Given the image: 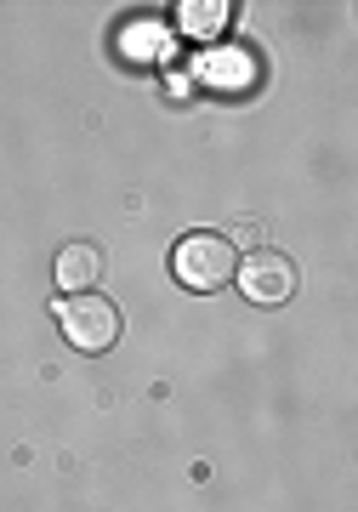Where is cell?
<instances>
[{
    "mask_svg": "<svg viewBox=\"0 0 358 512\" xmlns=\"http://www.w3.org/2000/svg\"><path fill=\"white\" fill-rule=\"evenodd\" d=\"M233 268H239V256H233V239L222 234H188L171 251V274L188 291H222L233 279Z\"/></svg>",
    "mask_w": 358,
    "mask_h": 512,
    "instance_id": "cell-1",
    "label": "cell"
},
{
    "mask_svg": "<svg viewBox=\"0 0 358 512\" xmlns=\"http://www.w3.org/2000/svg\"><path fill=\"white\" fill-rule=\"evenodd\" d=\"M52 279L63 285V296H80V291H91L97 279H103V251L97 245H63L57 251V262H52Z\"/></svg>",
    "mask_w": 358,
    "mask_h": 512,
    "instance_id": "cell-4",
    "label": "cell"
},
{
    "mask_svg": "<svg viewBox=\"0 0 358 512\" xmlns=\"http://www.w3.org/2000/svg\"><path fill=\"white\" fill-rule=\"evenodd\" d=\"M57 330H63L69 348H80V353H108L120 342V313H114L108 296L80 291V296H63V302H57Z\"/></svg>",
    "mask_w": 358,
    "mask_h": 512,
    "instance_id": "cell-2",
    "label": "cell"
},
{
    "mask_svg": "<svg viewBox=\"0 0 358 512\" xmlns=\"http://www.w3.org/2000/svg\"><path fill=\"white\" fill-rule=\"evenodd\" d=\"M233 274H239V291L251 296L256 308H279V302L296 296V262L279 251H251Z\"/></svg>",
    "mask_w": 358,
    "mask_h": 512,
    "instance_id": "cell-3",
    "label": "cell"
}]
</instances>
